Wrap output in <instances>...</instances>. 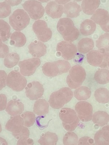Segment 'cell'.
<instances>
[{"label":"cell","instance_id":"1","mask_svg":"<svg viewBox=\"0 0 109 145\" xmlns=\"http://www.w3.org/2000/svg\"><path fill=\"white\" fill-rule=\"evenodd\" d=\"M57 29L66 41L72 42L77 40L79 36V31L75 26L73 20L69 18L60 19Z\"/></svg>","mask_w":109,"mask_h":145},{"label":"cell","instance_id":"2","mask_svg":"<svg viewBox=\"0 0 109 145\" xmlns=\"http://www.w3.org/2000/svg\"><path fill=\"white\" fill-rule=\"evenodd\" d=\"M73 97V93L70 88L67 87L60 89L52 93L49 100V104L52 108L59 109L69 102Z\"/></svg>","mask_w":109,"mask_h":145},{"label":"cell","instance_id":"3","mask_svg":"<svg viewBox=\"0 0 109 145\" xmlns=\"http://www.w3.org/2000/svg\"><path fill=\"white\" fill-rule=\"evenodd\" d=\"M62 125L67 132H73L79 126V118L75 110L69 108H62L59 114Z\"/></svg>","mask_w":109,"mask_h":145},{"label":"cell","instance_id":"4","mask_svg":"<svg viewBox=\"0 0 109 145\" xmlns=\"http://www.w3.org/2000/svg\"><path fill=\"white\" fill-rule=\"evenodd\" d=\"M71 68L70 63L66 60H59L54 62H49L44 65L42 71L44 75L49 77L56 76L68 72Z\"/></svg>","mask_w":109,"mask_h":145},{"label":"cell","instance_id":"5","mask_svg":"<svg viewBox=\"0 0 109 145\" xmlns=\"http://www.w3.org/2000/svg\"><path fill=\"white\" fill-rule=\"evenodd\" d=\"M30 18L26 12L18 8L13 12L9 17V23L13 29L16 31L24 29L29 24Z\"/></svg>","mask_w":109,"mask_h":145},{"label":"cell","instance_id":"6","mask_svg":"<svg viewBox=\"0 0 109 145\" xmlns=\"http://www.w3.org/2000/svg\"><path fill=\"white\" fill-rule=\"evenodd\" d=\"M86 73L85 69L81 66L75 65L69 70L67 78V83L71 89L79 88L82 85L86 78Z\"/></svg>","mask_w":109,"mask_h":145},{"label":"cell","instance_id":"7","mask_svg":"<svg viewBox=\"0 0 109 145\" xmlns=\"http://www.w3.org/2000/svg\"><path fill=\"white\" fill-rule=\"evenodd\" d=\"M87 62L94 67L107 68L109 61V53L97 50H92L87 55Z\"/></svg>","mask_w":109,"mask_h":145},{"label":"cell","instance_id":"8","mask_svg":"<svg viewBox=\"0 0 109 145\" xmlns=\"http://www.w3.org/2000/svg\"><path fill=\"white\" fill-rule=\"evenodd\" d=\"M7 86L14 91L20 92L24 89L26 84V78L16 71H13L7 77Z\"/></svg>","mask_w":109,"mask_h":145},{"label":"cell","instance_id":"9","mask_svg":"<svg viewBox=\"0 0 109 145\" xmlns=\"http://www.w3.org/2000/svg\"><path fill=\"white\" fill-rule=\"evenodd\" d=\"M25 11L32 19L37 20L43 16L44 8L40 2L36 0H28L22 4Z\"/></svg>","mask_w":109,"mask_h":145},{"label":"cell","instance_id":"10","mask_svg":"<svg viewBox=\"0 0 109 145\" xmlns=\"http://www.w3.org/2000/svg\"><path fill=\"white\" fill-rule=\"evenodd\" d=\"M32 29L37 37L38 39L42 42H47L52 36V31L48 27L47 23L44 20H38L34 22Z\"/></svg>","mask_w":109,"mask_h":145},{"label":"cell","instance_id":"11","mask_svg":"<svg viewBox=\"0 0 109 145\" xmlns=\"http://www.w3.org/2000/svg\"><path fill=\"white\" fill-rule=\"evenodd\" d=\"M75 111L80 120L83 122L90 121L93 116V107L89 102L79 101L75 105Z\"/></svg>","mask_w":109,"mask_h":145},{"label":"cell","instance_id":"12","mask_svg":"<svg viewBox=\"0 0 109 145\" xmlns=\"http://www.w3.org/2000/svg\"><path fill=\"white\" fill-rule=\"evenodd\" d=\"M56 51L58 55L61 56L65 60H70L75 57L77 48L72 42L62 41L57 44Z\"/></svg>","mask_w":109,"mask_h":145},{"label":"cell","instance_id":"13","mask_svg":"<svg viewBox=\"0 0 109 145\" xmlns=\"http://www.w3.org/2000/svg\"><path fill=\"white\" fill-rule=\"evenodd\" d=\"M40 65V59L38 58H33L20 61L18 66L21 74L24 76H29L34 74Z\"/></svg>","mask_w":109,"mask_h":145},{"label":"cell","instance_id":"14","mask_svg":"<svg viewBox=\"0 0 109 145\" xmlns=\"http://www.w3.org/2000/svg\"><path fill=\"white\" fill-rule=\"evenodd\" d=\"M91 19L99 25L104 31L109 32V13L108 11L103 8H98L95 11Z\"/></svg>","mask_w":109,"mask_h":145},{"label":"cell","instance_id":"15","mask_svg":"<svg viewBox=\"0 0 109 145\" xmlns=\"http://www.w3.org/2000/svg\"><path fill=\"white\" fill-rule=\"evenodd\" d=\"M44 92L43 85L38 82H33L27 84L25 93L31 100H36L42 96Z\"/></svg>","mask_w":109,"mask_h":145},{"label":"cell","instance_id":"16","mask_svg":"<svg viewBox=\"0 0 109 145\" xmlns=\"http://www.w3.org/2000/svg\"><path fill=\"white\" fill-rule=\"evenodd\" d=\"M29 52L34 58L44 56L47 53V46L41 41L35 40L29 45Z\"/></svg>","mask_w":109,"mask_h":145},{"label":"cell","instance_id":"17","mask_svg":"<svg viewBox=\"0 0 109 145\" xmlns=\"http://www.w3.org/2000/svg\"><path fill=\"white\" fill-rule=\"evenodd\" d=\"M47 14L54 19L61 18L63 12V7L54 1L49 2L45 8Z\"/></svg>","mask_w":109,"mask_h":145},{"label":"cell","instance_id":"18","mask_svg":"<svg viewBox=\"0 0 109 145\" xmlns=\"http://www.w3.org/2000/svg\"><path fill=\"white\" fill-rule=\"evenodd\" d=\"M24 107L23 103L17 100H11L8 103L6 111L8 115L13 116L21 115Z\"/></svg>","mask_w":109,"mask_h":145},{"label":"cell","instance_id":"19","mask_svg":"<svg viewBox=\"0 0 109 145\" xmlns=\"http://www.w3.org/2000/svg\"><path fill=\"white\" fill-rule=\"evenodd\" d=\"M81 10V7L75 2H68L63 6V12L68 18H77Z\"/></svg>","mask_w":109,"mask_h":145},{"label":"cell","instance_id":"20","mask_svg":"<svg viewBox=\"0 0 109 145\" xmlns=\"http://www.w3.org/2000/svg\"><path fill=\"white\" fill-rule=\"evenodd\" d=\"M24 121L20 115L11 118L6 123L5 129L13 133L24 127Z\"/></svg>","mask_w":109,"mask_h":145},{"label":"cell","instance_id":"21","mask_svg":"<svg viewBox=\"0 0 109 145\" xmlns=\"http://www.w3.org/2000/svg\"><path fill=\"white\" fill-rule=\"evenodd\" d=\"M92 120L96 126L102 127L108 123L109 115L106 112L98 111L93 114Z\"/></svg>","mask_w":109,"mask_h":145},{"label":"cell","instance_id":"22","mask_svg":"<svg viewBox=\"0 0 109 145\" xmlns=\"http://www.w3.org/2000/svg\"><path fill=\"white\" fill-rule=\"evenodd\" d=\"M49 109V103L45 100L40 99L35 102L33 106V112L37 116H44L48 113Z\"/></svg>","mask_w":109,"mask_h":145},{"label":"cell","instance_id":"23","mask_svg":"<svg viewBox=\"0 0 109 145\" xmlns=\"http://www.w3.org/2000/svg\"><path fill=\"white\" fill-rule=\"evenodd\" d=\"M100 4V0H83L81 3L82 10L87 15L93 14Z\"/></svg>","mask_w":109,"mask_h":145},{"label":"cell","instance_id":"24","mask_svg":"<svg viewBox=\"0 0 109 145\" xmlns=\"http://www.w3.org/2000/svg\"><path fill=\"white\" fill-rule=\"evenodd\" d=\"M58 140V137L55 133L48 132L41 136L38 143L40 145H57Z\"/></svg>","mask_w":109,"mask_h":145},{"label":"cell","instance_id":"25","mask_svg":"<svg viewBox=\"0 0 109 145\" xmlns=\"http://www.w3.org/2000/svg\"><path fill=\"white\" fill-rule=\"evenodd\" d=\"M96 25L91 20L86 19L82 22L80 28V31L84 36L92 35L96 29Z\"/></svg>","mask_w":109,"mask_h":145},{"label":"cell","instance_id":"26","mask_svg":"<svg viewBox=\"0 0 109 145\" xmlns=\"http://www.w3.org/2000/svg\"><path fill=\"white\" fill-rule=\"evenodd\" d=\"M77 46V49L80 53L86 54L93 49L94 46V41L91 38H83L78 42Z\"/></svg>","mask_w":109,"mask_h":145},{"label":"cell","instance_id":"27","mask_svg":"<svg viewBox=\"0 0 109 145\" xmlns=\"http://www.w3.org/2000/svg\"><path fill=\"white\" fill-rule=\"evenodd\" d=\"M26 39L25 35L20 31L13 32L10 37V44L17 47L23 46L26 43Z\"/></svg>","mask_w":109,"mask_h":145},{"label":"cell","instance_id":"28","mask_svg":"<svg viewBox=\"0 0 109 145\" xmlns=\"http://www.w3.org/2000/svg\"><path fill=\"white\" fill-rule=\"evenodd\" d=\"M74 95V97L78 100H87L91 97V91L87 87L81 86L75 90Z\"/></svg>","mask_w":109,"mask_h":145},{"label":"cell","instance_id":"29","mask_svg":"<svg viewBox=\"0 0 109 145\" xmlns=\"http://www.w3.org/2000/svg\"><path fill=\"white\" fill-rule=\"evenodd\" d=\"M96 100L100 104H105L109 102V91L105 88H99L94 93Z\"/></svg>","mask_w":109,"mask_h":145},{"label":"cell","instance_id":"30","mask_svg":"<svg viewBox=\"0 0 109 145\" xmlns=\"http://www.w3.org/2000/svg\"><path fill=\"white\" fill-rule=\"evenodd\" d=\"M11 35V28L6 21L0 19V39L3 42L7 40Z\"/></svg>","mask_w":109,"mask_h":145},{"label":"cell","instance_id":"31","mask_svg":"<svg viewBox=\"0 0 109 145\" xmlns=\"http://www.w3.org/2000/svg\"><path fill=\"white\" fill-rule=\"evenodd\" d=\"M96 46L99 51L109 52V33L100 36L96 42Z\"/></svg>","mask_w":109,"mask_h":145},{"label":"cell","instance_id":"32","mask_svg":"<svg viewBox=\"0 0 109 145\" xmlns=\"http://www.w3.org/2000/svg\"><path fill=\"white\" fill-rule=\"evenodd\" d=\"M94 79L98 83L105 84L109 82V71L102 69L95 72Z\"/></svg>","mask_w":109,"mask_h":145},{"label":"cell","instance_id":"33","mask_svg":"<svg viewBox=\"0 0 109 145\" xmlns=\"http://www.w3.org/2000/svg\"><path fill=\"white\" fill-rule=\"evenodd\" d=\"M19 59L20 57L18 54L16 53H11L6 56L3 63L7 68H12L17 65Z\"/></svg>","mask_w":109,"mask_h":145},{"label":"cell","instance_id":"34","mask_svg":"<svg viewBox=\"0 0 109 145\" xmlns=\"http://www.w3.org/2000/svg\"><path fill=\"white\" fill-rule=\"evenodd\" d=\"M79 137L74 132H67L63 139V145H78Z\"/></svg>","mask_w":109,"mask_h":145},{"label":"cell","instance_id":"35","mask_svg":"<svg viewBox=\"0 0 109 145\" xmlns=\"http://www.w3.org/2000/svg\"><path fill=\"white\" fill-rule=\"evenodd\" d=\"M20 116L24 121V126L26 127H32L36 122V116L34 112H25L21 114Z\"/></svg>","mask_w":109,"mask_h":145},{"label":"cell","instance_id":"36","mask_svg":"<svg viewBox=\"0 0 109 145\" xmlns=\"http://www.w3.org/2000/svg\"><path fill=\"white\" fill-rule=\"evenodd\" d=\"M12 135L13 137L18 140L21 139L29 138L30 132L28 128L24 126L21 128L13 132L12 133Z\"/></svg>","mask_w":109,"mask_h":145},{"label":"cell","instance_id":"37","mask_svg":"<svg viewBox=\"0 0 109 145\" xmlns=\"http://www.w3.org/2000/svg\"><path fill=\"white\" fill-rule=\"evenodd\" d=\"M11 12V6L6 2H0V18H7Z\"/></svg>","mask_w":109,"mask_h":145},{"label":"cell","instance_id":"38","mask_svg":"<svg viewBox=\"0 0 109 145\" xmlns=\"http://www.w3.org/2000/svg\"><path fill=\"white\" fill-rule=\"evenodd\" d=\"M94 140L96 145H109V143L103 138L101 129L98 130L95 134Z\"/></svg>","mask_w":109,"mask_h":145},{"label":"cell","instance_id":"39","mask_svg":"<svg viewBox=\"0 0 109 145\" xmlns=\"http://www.w3.org/2000/svg\"><path fill=\"white\" fill-rule=\"evenodd\" d=\"M78 145H96L94 139L88 137L84 136L79 139Z\"/></svg>","mask_w":109,"mask_h":145},{"label":"cell","instance_id":"40","mask_svg":"<svg viewBox=\"0 0 109 145\" xmlns=\"http://www.w3.org/2000/svg\"><path fill=\"white\" fill-rule=\"evenodd\" d=\"M7 75L5 71L0 70V90L6 86Z\"/></svg>","mask_w":109,"mask_h":145},{"label":"cell","instance_id":"41","mask_svg":"<svg viewBox=\"0 0 109 145\" xmlns=\"http://www.w3.org/2000/svg\"><path fill=\"white\" fill-rule=\"evenodd\" d=\"M7 106V98L3 94H0V111L5 110Z\"/></svg>","mask_w":109,"mask_h":145},{"label":"cell","instance_id":"42","mask_svg":"<svg viewBox=\"0 0 109 145\" xmlns=\"http://www.w3.org/2000/svg\"><path fill=\"white\" fill-rule=\"evenodd\" d=\"M101 131L103 138L109 143V125H107L102 127Z\"/></svg>","mask_w":109,"mask_h":145},{"label":"cell","instance_id":"43","mask_svg":"<svg viewBox=\"0 0 109 145\" xmlns=\"http://www.w3.org/2000/svg\"><path fill=\"white\" fill-rule=\"evenodd\" d=\"M34 140L30 138H25L18 140L17 145H33Z\"/></svg>","mask_w":109,"mask_h":145},{"label":"cell","instance_id":"44","mask_svg":"<svg viewBox=\"0 0 109 145\" xmlns=\"http://www.w3.org/2000/svg\"><path fill=\"white\" fill-rule=\"evenodd\" d=\"M9 52L8 47L3 43L1 48L0 49V58L5 57Z\"/></svg>","mask_w":109,"mask_h":145},{"label":"cell","instance_id":"45","mask_svg":"<svg viewBox=\"0 0 109 145\" xmlns=\"http://www.w3.org/2000/svg\"><path fill=\"white\" fill-rule=\"evenodd\" d=\"M4 1L10 6L14 7L20 4L22 0H4Z\"/></svg>","mask_w":109,"mask_h":145},{"label":"cell","instance_id":"46","mask_svg":"<svg viewBox=\"0 0 109 145\" xmlns=\"http://www.w3.org/2000/svg\"><path fill=\"white\" fill-rule=\"evenodd\" d=\"M70 0H55V1L60 4H65L68 3Z\"/></svg>","mask_w":109,"mask_h":145},{"label":"cell","instance_id":"47","mask_svg":"<svg viewBox=\"0 0 109 145\" xmlns=\"http://www.w3.org/2000/svg\"><path fill=\"white\" fill-rule=\"evenodd\" d=\"M0 145H8V144L5 139L0 137Z\"/></svg>","mask_w":109,"mask_h":145},{"label":"cell","instance_id":"48","mask_svg":"<svg viewBox=\"0 0 109 145\" xmlns=\"http://www.w3.org/2000/svg\"><path fill=\"white\" fill-rule=\"evenodd\" d=\"M38 1H40L41 2L44 3V2H48L49 1H51V0H38Z\"/></svg>","mask_w":109,"mask_h":145},{"label":"cell","instance_id":"49","mask_svg":"<svg viewBox=\"0 0 109 145\" xmlns=\"http://www.w3.org/2000/svg\"><path fill=\"white\" fill-rule=\"evenodd\" d=\"M3 43H2V42L1 40L0 39V49L2 47L3 45Z\"/></svg>","mask_w":109,"mask_h":145},{"label":"cell","instance_id":"50","mask_svg":"<svg viewBox=\"0 0 109 145\" xmlns=\"http://www.w3.org/2000/svg\"><path fill=\"white\" fill-rule=\"evenodd\" d=\"M2 131V128L1 125V124L0 123V134H1Z\"/></svg>","mask_w":109,"mask_h":145},{"label":"cell","instance_id":"51","mask_svg":"<svg viewBox=\"0 0 109 145\" xmlns=\"http://www.w3.org/2000/svg\"><path fill=\"white\" fill-rule=\"evenodd\" d=\"M74 1H81L82 0H74Z\"/></svg>","mask_w":109,"mask_h":145},{"label":"cell","instance_id":"52","mask_svg":"<svg viewBox=\"0 0 109 145\" xmlns=\"http://www.w3.org/2000/svg\"><path fill=\"white\" fill-rule=\"evenodd\" d=\"M108 65L109 68V62H108Z\"/></svg>","mask_w":109,"mask_h":145},{"label":"cell","instance_id":"53","mask_svg":"<svg viewBox=\"0 0 109 145\" xmlns=\"http://www.w3.org/2000/svg\"></svg>","mask_w":109,"mask_h":145}]
</instances>
